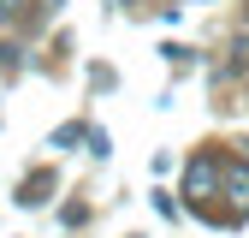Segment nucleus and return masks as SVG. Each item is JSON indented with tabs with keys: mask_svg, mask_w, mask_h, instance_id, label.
Instances as JSON below:
<instances>
[{
	"mask_svg": "<svg viewBox=\"0 0 249 238\" xmlns=\"http://www.w3.org/2000/svg\"><path fill=\"white\" fill-rule=\"evenodd\" d=\"M220 178H226V161L220 155H213V149H202V155L190 161V167H184V197H190L196 208L213 197V185H220Z\"/></svg>",
	"mask_w": 249,
	"mask_h": 238,
	"instance_id": "nucleus-1",
	"label": "nucleus"
},
{
	"mask_svg": "<svg viewBox=\"0 0 249 238\" xmlns=\"http://www.w3.org/2000/svg\"><path fill=\"white\" fill-rule=\"evenodd\" d=\"M226 197H231V208H226V220L237 226V220H249V155H231L226 161Z\"/></svg>",
	"mask_w": 249,
	"mask_h": 238,
	"instance_id": "nucleus-2",
	"label": "nucleus"
},
{
	"mask_svg": "<svg viewBox=\"0 0 249 238\" xmlns=\"http://www.w3.org/2000/svg\"><path fill=\"white\" fill-rule=\"evenodd\" d=\"M30 12V0H0V30H6V24H18Z\"/></svg>",
	"mask_w": 249,
	"mask_h": 238,
	"instance_id": "nucleus-3",
	"label": "nucleus"
},
{
	"mask_svg": "<svg viewBox=\"0 0 249 238\" xmlns=\"http://www.w3.org/2000/svg\"><path fill=\"white\" fill-rule=\"evenodd\" d=\"M237 60H243V66H249V36H243V42H237Z\"/></svg>",
	"mask_w": 249,
	"mask_h": 238,
	"instance_id": "nucleus-4",
	"label": "nucleus"
}]
</instances>
